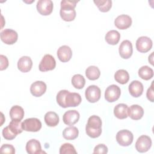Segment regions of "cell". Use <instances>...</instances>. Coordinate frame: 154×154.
Instances as JSON below:
<instances>
[{
    "label": "cell",
    "mask_w": 154,
    "mask_h": 154,
    "mask_svg": "<svg viewBox=\"0 0 154 154\" xmlns=\"http://www.w3.org/2000/svg\"><path fill=\"white\" fill-rule=\"evenodd\" d=\"M134 136L132 133L127 130H120L117 133L116 140L117 142L122 146H128L131 145L133 141Z\"/></svg>",
    "instance_id": "cell-3"
},
{
    "label": "cell",
    "mask_w": 154,
    "mask_h": 154,
    "mask_svg": "<svg viewBox=\"0 0 154 154\" xmlns=\"http://www.w3.org/2000/svg\"><path fill=\"white\" fill-rule=\"evenodd\" d=\"M55 66L56 61L53 56L50 54H46L42 58L38 68L41 72H46L54 69Z\"/></svg>",
    "instance_id": "cell-4"
},
{
    "label": "cell",
    "mask_w": 154,
    "mask_h": 154,
    "mask_svg": "<svg viewBox=\"0 0 154 154\" xmlns=\"http://www.w3.org/2000/svg\"><path fill=\"white\" fill-rule=\"evenodd\" d=\"M138 75L144 80H149L153 76V70L147 66H143L138 70Z\"/></svg>",
    "instance_id": "cell-29"
},
{
    "label": "cell",
    "mask_w": 154,
    "mask_h": 154,
    "mask_svg": "<svg viewBox=\"0 0 154 154\" xmlns=\"http://www.w3.org/2000/svg\"><path fill=\"white\" fill-rule=\"evenodd\" d=\"M85 75L90 80H96L100 75V72L99 68L94 66H90L85 70Z\"/></svg>",
    "instance_id": "cell-28"
},
{
    "label": "cell",
    "mask_w": 154,
    "mask_h": 154,
    "mask_svg": "<svg viewBox=\"0 0 154 154\" xmlns=\"http://www.w3.org/2000/svg\"><path fill=\"white\" fill-rule=\"evenodd\" d=\"M22 128L25 131L37 132L42 128L40 120L37 118H29L22 122Z\"/></svg>",
    "instance_id": "cell-6"
},
{
    "label": "cell",
    "mask_w": 154,
    "mask_h": 154,
    "mask_svg": "<svg viewBox=\"0 0 154 154\" xmlns=\"http://www.w3.org/2000/svg\"><path fill=\"white\" fill-rule=\"evenodd\" d=\"M45 122L50 127L56 126L59 123V117L58 114L53 111H49L45 115Z\"/></svg>",
    "instance_id": "cell-23"
},
{
    "label": "cell",
    "mask_w": 154,
    "mask_h": 154,
    "mask_svg": "<svg viewBox=\"0 0 154 154\" xmlns=\"http://www.w3.org/2000/svg\"><path fill=\"white\" fill-rule=\"evenodd\" d=\"M78 1L72 0H63L61 1L60 14L63 20L66 22L72 21L76 17L75 8Z\"/></svg>",
    "instance_id": "cell-1"
},
{
    "label": "cell",
    "mask_w": 154,
    "mask_h": 154,
    "mask_svg": "<svg viewBox=\"0 0 154 154\" xmlns=\"http://www.w3.org/2000/svg\"><path fill=\"white\" fill-rule=\"evenodd\" d=\"M93 2L102 12L108 11L112 7V1L110 0H94Z\"/></svg>",
    "instance_id": "cell-30"
},
{
    "label": "cell",
    "mask_w": 154,
    "mask_h": 154,
    "mask_svg": "<svg viewBox=\"0 0 154 154\" xmlns=\"http://www.w3.org/2000/svg\"><path fill=\"white\" fill-rule=\"evenodd\" d=\"M106 42L111 45H115L118 43L120 38V33L116 30H110L105 35Z\"/></svg>",
    "instance_id": "cell-24"
},
{
    "label": "cell",
    "mask_w": 154,
    "mask_h": 154,
    "mask_svg": "<svg viewBox=\"0 0 154 154\" xmlns=\"http://www.w3.org/2000/svg\"><path fill=\"white\" fill-rule=\"evenodd\" d=\"M128 106L125 103L117 104L114 108L115 116L119 119H124L128 117Z\"/></svg>",
    "instance_id": "cell-22"
},
{
    "label": "cell",
    "mask_w": 154,
    "mask_h": 154,
    "mask_svg": "<svg viewBox=\"0 0 154 154\" xmlns=\"http://www.w3.org/2000/svg\"><path fill=\"white\" fill-rule=\"evenodd\" d=\"M36 7L40 14L48 16L52 12L54 4L51 0H39L37 2Z\"/></svg>",
    "instance_id": "cell-9"
},
{
    "label": "cell",
    "mask_w": 154,
    "mask_h": 154,
    "mask_svg": "<svg viewBox=\"0 0 154 154\" xmlns=\"http://www.w3.org/2000/svg\"><path fill=\"white\" fill-rule=\"evenodd\" d=\"M153 81H152L150 87L147 89V93H146V96L147 98L152 102H153L154 99V94H153Z\"/></svg>",
    "instance_id": "cell-39"
},
{
    "label": "cell",
    "mask_w": 154,
    "mask_h": 154,
    "mask_svg": "<svg viewBox=\"0 0 154 154\" xmlns=\"http://www.w3.org/2000/svg\"><path fill=\"white\" fill-rule=\"evenodd\" d=\"M128 89L129 93L132 96L134 97H138L143 94L144 87L143 84L141 82L137 80H135L132 81L129 85Z\"/></svg>",
    "instance_id": "cell-18"
},
{
    "label": "cell",
    "mask_w": 154,
    "mask_h": 154,
    "mask_svg": "<svg viewBox=\"0 0 154 154\" xmlns=\"http://www.w3.org/2000/svg\"><path fill=\"white\" fill-rule=\"evenodd\" d=\"M108 147L103 144H99L97 145L94 149L93 153H107Z\"/></svg>",
    "instance_id": "cell-37"
},
{
    "label": "cell",
    "mask_w": 154,
    "mask_h": 154,
    "mask_svg": "<svg viewBox=\"0 0 154 154\" xmlns=\"http://www.w3.org/2000/svg\"><path fill=\"white\" fill-rule=\"evenodd\" d=\"M1 40L7 45H13L16 42L18 35L16 31L11 29H5L0 34Z\"/></svg>",
    "instance_id": "cell-10"
},
{
    "label": "cell",
    "mask_w": 154,
    "mask_h": 154,
    "mask_svg": "<svg viewBox=\"0 0 154 154\" xmlns=\"http://www.w3.org/2000/svg\"><path fill=\"white\" fill-rule=\"evenodd\" d=\"M132 43L128 40H123L119 48V52L120 57L123 59H128L132 54Z\"/></svg>",
    "instance_id": "cell-12"
},
{
    "label": "cell",
    "mask_w": 154,
    "mask_h": 154,
    "mask_svg": "<svg viewBox=\"0 0 154 154\" xmlns=\"http://www.w3.org/2000/svg\"><path fill=\"white\" fill-rule=\"evenodd\" d=\"M10 116L11 120H21L24 116V110L21 106L14 105L10 109Z\"/></svg>",
    "instance_id": "cell-26"
},
{
    "label": "cell",
    "mask_w": 154,
    "mask_h": 154,
    "mask_svg": "<svg viewBox=\"0 0 154 154\" xmlns=\"http://www.w3.org/2000/svg\"><path fill=\"white\" fill-rule=\"evenodd\" d=\"M132 24L131 17L126 14H121L117 16L114 20L115 26L120 29H126Z\"/></svg>",
    "instance_id": "cell-13"
},
{
    "label": "cell",
    "mask_w": 154,
    "mask_h": 154,
    "mask_svg": "<svg viewBox=\"0 0 154 154\" xmlns=\"http://www.w3.org/2000/svg\"><path fill=\"white\" fill-rule=\"evenodd\" d=\"M121 90L119 87L112 84L108 86L105 91V98L108 102H114L120 96Z\"/></svg>",
    "instance_id": "cell-7"
},
{
    "label": "cell",
    "mask_w": 154,
    "mask_h": 154,
    "mask_svg": "<svg viewBox=\"0 0 154 154\" xmlns=\"http://www.w3.org/2000/svg\"><path fill=\"white\" fill-rule=\"evenodd\" d=\"M153 52H152L151 55L149 57V61L150 63L151 64H153Z\"/></svg>",
    "instance_id": "cell-40"
},
{
    "label": "cell",
    "mask_w": 154,
    "mask_h": 154,
    "mask_svg": "<svg viewBox=\"0 0 154 154\" xmlns=\"http://www.w3.org/2000/svg\"><path fill=\"white\" fill-rule=\"evenodd\" d=\"M100 89L95 85H90L85 90V96L89 102L94 103L97 102L100 98Z\"/></svg>",
    "instance_id": "cell-5"
},
{
    "label": "cell",
    "mask_w": 154,
    "mask_h": 154,
    "mask_svg": "<svg viewBox=\"0 0 154 154\" xmlns=\"http://www.w3.org/2000/svg\"><path fill=\"white\" fill-rule=\"evenodd\" d=\"M152 146V140L147 135H141L135 143V149L140 153L146 152Z\"/></svg>",
    "instance_id": "cell-8"
},
{
    "label": "cell",
    "mask_w": 154,
    "mask_h": 154,
    "mask_svg": "<svg viewBox=\"0 0 154 154\" xmlns=\"http://www.w3.org/2000/svg\"><path fill=\"white\" fill-rule=\"evenodd\" d=\"M79 119V114L76 110H69L63 115V120L64 123L69 126L75 125Z\"/></svg>",
    "instance_id": "cell-15"
},
{
    "label": "cell",
    "mask_w": 154,
    "mask_h": 154,
    "mask_svg": "<svg viewBox=\"0 0 154 154\" xmlns=\"http://www.w3.org/2000/svg\"><path fill=\"white\" fill-rule=\"evenodd\" d=\"M26 150L29 154H38L45 153L42 150L40 143L35 139L29 140L26 144Z\"/></svg>",
    "instance_id": "cell-19"
},
{
    "label": "cell",
    "mask_w": 154,
    "mask_h": 154,
    "mask_svg": "<svg viewBox=\"0 0 154 154\" xmlns=\"http://www.w3.org/2000/svg\"><path fill=\"white\" fill-rule=\"evenodd\" d=\"M0 59H1V66H0V70H3L6 69L8 66V60L6 56L1 55H0Z\"/></svg>",
    "instance_id": "cell-38"
},
{
    "label": "cell",
    "mask_w": 154,
    "mask_h": 154,
    "mask_svg": "<svg viewBox=\"0 0 154 154\" xmlns=\"http://www.w3.org/2000/svg\"><path fill=\"white\" fill-rule=\"evenodd\" d=\"M82 99L79 94L77 93L68 92L65 97V104L66 107H75L81 102Z\"/></svg>",
    "instance_id": "cell-16"
},
{
    "label": "cell",
    "mask_w": 154,
    "mask_h": 154,
    "mask_svg": "<svg viewBox=\"0 0 154 154\" xmlns=\"http://www.w3.org/2000/svg\"><path fill=\"white\" fill-rule=\"evenodd\" d=\"M115 80L121 84H126L129 79L128 72L124 69L118 70L114 74Z\"/></svg>",
    "instance_id": "cell-27"
},
{
    "label": "cell",
    "mask_w": 154,
    "mask_h": 154,
    "mask_svg": "<svg viewBox=\"0 0 154 154\" xmlns=\"http://www.w3.org/2000/svg\"><path fill=\"white\" fill-rule=\"evenodd\" d=\"M72 84L73 86L77 89L82 88L85 84L84 77L80 74H76L72 78Z\"/></svg>",
    "instance_id": "cell-31"
},
{
    "label": "cell",
    "mask_w": 154,
    "mask_h": 154,
    "mask_svg": "<svg viewBox=\"0 0 154 154\" xmlns=\"http://www.w3.org/2000/svg\"><path fill=\"white\" fill-rule=\"evenodd\" d=\"M102 120L96 115L90 116L85 126V132L88 136L95 138L99 137L102 133Z\"/></svg>",
    "instance_id": "cell-2"
},
{
    "label": "cell",
    "mask_w": 154,
    "mask_h": 154,
    "mask_svg": "<svg viewBox=\"0 0 154 154\" xmlns=\"http://www.w3.org/2000/svg\"><path fill=\"white\" fill-rule=\"evenodd\" d=\"M32 66V60L28 56H23L17 61V68L22 72L26 73L29 72L31 69Z\"/></svg>",
    "instance_id": "cell-20"
},
{
    "label": "cell",
    "mask_w": 154,
    "mask_h": 154,
    "mask_svg": "<svg viewBox=\"0 0 154 154\" xmlns=\"http://www.w3.org/2000/svg\"><path fill=\"white\" fill-rule=\"evenodd\" d=\"M46 90V84L42 81L34 82L30 87V92L35 97H40L43 95Z\"/></svg>",
    "instance_id": "cell-14"
},
{
    "label": "cell",
    "mask_w": 154,
    "mask_h": 154,
    "mask_svg": "<svg viewBox=\"0 0 154 154\" xmlns=\"http://www.w3.org/2000/svg\"><path fill=\"white\" fill-rule=\"evenodd\" d=\"M1 152L4 153L14 154L15 153V149L13 146L9 144H3L0 149Z\"/></svg>",
    "instance_id": "cell-36"
},
{
    "label": "cell",
    "mask_w": 154,
    "mask_h": 154,
    "mask_svg": "<svg viewBox=\"0 0 154 154\" xmlns=\"http://www.w3.org/2000/svg\"><path fill=\"white\" fill-rule=\"evenodd\" d=\"M144 114L143 108L138 105H132L128 109V116L133 120H137L142 118Z\"/></svg>",
    "instance_id": "cell-21"
},
{
    "label": "cell",
    "mask_w": 154,
    "mask_h": 154,
    "mask_svg": "<svg viewBox=\"0 0 154 154\" xmlns=\"http://www.w3.org/2000/svg\"><path fill=\"white\" fill-rule=\"evenodd\" d=\"M2 136L3 137L7 140H12L14 138H16V137L17 136V135L14 133H13L10 129L9 128L8 126H6L5 128H4L2 131Z\"/></svg>",
    "instance_id": "cell-35"
},
{
    "label": "cell",
    "mask_w": 154,
    "mask_h": 154,
    "mask_svg": "<svg viewBox=\"0 0 154 154\" xmlns=\"http://www.w3.org/2000/svg\"><path fill=\"white\" fill-rule=\"evenodd\" d=\"M22 123L21 122L20 120H12L9 125L8 127L10 129V130L16 135L20 134L23 131V128H22Z\"/></svg>",
    "instance_id": "cell-32"
},
{
    "label": "cell",
    "mask_w": 154,
    "mask_h": 154,
    "mask_svg": "<svg viewBox=\"0 0 154 154\" xmlns=\"http://www.w3.org/2000/svg\"><path fill=\"white\" fill-rule=\"evenodd\" d=\"M79 134V131L75 126L66 128L63 132V137L67 140H73L76 138Z\"/></svg>",
    "instance_id": "cell-25"
},
{
    "label": "cell",
    "mask_w": 154,
    "mask_h": 154,
    "mask_svg": "<svg viewBox=\"0 0 154 154\" xmlns=\"http://www.w3.org/2000/svg\"><path fill=\"white\" fill-rule=\"evenodd\" d=\"M152 45V40L146 36L140 37L136 41V48L141 53H146L150 50Z\"/></svg>",
    "instance_id": "cell-11"
},
{
    "label": "cell",
    "mask_w": 154,
    "mask_h": 154,
    "mask_svg": "<svg viewBox=\"0 0 154 154\" xmlns=\"http://www.w3.org/2000/svg\"><path fill=\"white\" fill-rule=\"evenodd\" d=\"M69 91L66 90H60L57 94V102L58 104L64 108H67L65 104V97L68 93Z\"/></svg>",
    "instance_id": "cell-34"
},
{
    "label": "cell",
    "mask_w": 154,
    "mask_h": 154,
    "mask_svg": "<svg viewBox=\"0 0 154 154\" xmlns=\"http://www.w3.org/2000/svg\"><path fill=\"white\" fill-rule=\"evenodd\" d=\"M76 153L74 146L70 143H64L60 148V154H76Z\"/></svg>",
    "instance_id": "cell-33"
},
{
    "label": "cell",
    "mask_w": 154,
    "mask_h": 154,
    "mask_svg": "<svg viewBox=\"0 0 154 154\" xmlns=\"http://www.w3.org/2000/svg\"><path fill=\"white\" fill-rule=\"evenodd\" d=\"M72 56V49L69 46L67 45L60 46L57 51V57L58 59L63 63L69 61L71 59Z\"/></svg>",
    "instance_id": "cell-17"
}]
</instances>
